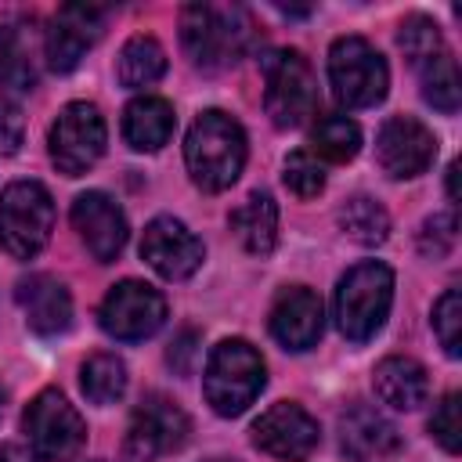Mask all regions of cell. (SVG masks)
I'll return each instance as SVG.
<instances>
[{
  "instance_id": "ac0fdd59",
  "label": "cell",
  "mask_w": 462,
  "mask_h": 462,
  "mask_svg": "<svg viewBox=\"0 0 462 462\" xmlns=\"http://www.w3.org/2000/svg\"><path fill=\"white\" fill-rule=\"evenodd\" d=\"M321 300L307 285H289L271 307V336L285 350H310L321 336Z\"/></svg>"
},
{
  "instance_id": "7a4b0ae2",
  "label": "cell",
  "mask_w": 462,
  "mask_h": 462,
  "mask_svg": "<svg viewBox=\"0 0 462 462\" xmlns=\"http://www.w3.org/2000/svg\"><path fill=\"white\" fill-rule=\"evenodd\" d=\"M253 29L242 7L217 4H188L180 11V43L199 69H224L242 58Z\"/></svg>"
},
{
  "instance_id": "1f68e13d",
  "label": "cell",
  "mask_w": 462,
  "mask_h": 462,
  "mask_svg": "<svg viewBox=\"0 0 462 462\" xmlns=\"http://www.w3.org/2000/svg\"><path fill=\"white\" fill-rule=\"evenodd\" d=\"M458 393H448L437 408H433V419H430V433L437 437V444L455 455L462 448V415H458Z\"/></svg>"
},
{
  "instance_id": "d4e9b609",
  "label": "cell",
  "mask_w": 462,
  "mask_h": 462,
  "mask_svg": "<svg viewBox=\"0 0 462 462\" xmlns=\"http://www.w3.org/2000/svg\"><path fill=\"white\" fill-rule=\"evenodd\" d=\"M79 386L90 404H112L126 390V365L116 354H94L79 368Z\"/></svg>"
},
{
  "instance_id": "e0dca14e",
  "label": "cell",
  "mask_w": 462,
  "mask_h": 462,
  "mask_svg": "<svg viewBox=\"0 0 462 462\" xmlns=\"http://www.w3.org/2000/svg\"><path fill=\"white\" fill-rule=\"evenodd\" d=\"M72 227L79 231V238L90 249V256L101 260V263L116 260L123 253V245H126V217L116 206V199L105 195V191L76 195V202H72Z\"/></svg>"
},
{
  "instance_id": "3957f363",
  "label": "cell",
  "mask_w": 462,
  "mask_h": 462,
  "mask_svg": "<svg viewBox=\"0 0 462 462\" xmlns=\"http://www.w3.org/2000/svg\"><path fill=\"white\" fill-rule=\"evenodd\" d=\"M393 303V271L379 260H365L350 267L336 285V325L346 339H372L390 314Z\"/></svg>"
},
{
  "instance_id": "836d02e7",
  "label": "cell",
  "mask_w": 462,
  "mask_h": 462,
  "mask_svg": "<svg viewBox=\"0 0 462 462\" xmlns=\"http://www.w3.org/2000/svg\"><path fill=\"white\" fill-rule=\"evenodd\" d=\"M22 137H25V123H22V112H18L14 105L0 101V152H4V155L18 152Z\"/></svg>"
},
{
  "instance_id": "4dcf8cb0",
  "label": "cell",
  "mask_w": 462,
  "mask_h": 462,
  "mask_svg": "<svg viewBox=\"0 0 462 462\" xmlns=\"http://www.w3.org/2000/svg\"><path fill=\"white\" fill-rule=\"evenodd\" d=\"M285 188L296 199H314L325 188V170L318 166V159L310 152H289L285 155Z\"/></svg>"
},
{
  "instance_id": "484cf974",
  "label": "cell",
  "mask_w": 462,
  "mask_h": 462,
  "mask_svg": "<svg viewBox=\"0 0 462 462\" xmlns=\"http://www.w3.org/2000/svg\"><path fill=\"white\" fill-rule=\"evenodd\" d=\"M314 152L328 162H350L361 152V126L346 116H321L310 130Z\"/></svg>"
},
{
  "instance_id": "d590c367",
  "label": "cell",
  "mask_w": 462,
  "mask_h": 462,
  "mask_svg": "<svg viewBox=\"0 0 462 462\" xmlns=\"http://www.w3.org/2000/svg\"><path fill=\"white\" fill-rule=\"evenodd\" d=\"M0 462H40V455L22 448V444H4L0 448Z\"/></svg>"
},
{
  "instance_id": "5bb4252c",
  "label": "cell",
  "mask_w": 462,
  "mask_h": 462,
  "mask_svg": "<svg viewBox=\"0 0 462 462\" xmlns=\"http://www.w3.org/2000/svg\"><path fill=\"white\" fill-rule=\"evenodd\" d=\"M141 256L166 282H184L202 267V242L173 217H155L141 235Z\"/></svg>"
},
{
  "instance_id": "52a82bcc",
  "label": "cell",
  "mask_w": 462,
  "mask_h": 462,
  "mask_svg": "<svg viewBox=\"0 0 462 462\" xmlns=\"http://www.w3.org/2000/svg\"><path fill=\"white\" fill-rule=\"evenodd\" d=\"M263 105L274 126L289 130L314 116L318 83L300 51H271L263 58Z\"/></svg>"
},
{
  "instance_id": "cb8c5ba5",
  "label": "cell",
  "mask_w": 462,
  "mask_h": 462,
  "mask_svg": "<svg viewBox=\"0 0 462 462\" xmlns=\"http://www.w3.org/2000/svg\"><path fill=\"white\" fill-rule=\"evenodd\" d=\"M339 227L357 245H383L386 235H390V217H386V209L375 199L354 195V199H346L339 206Z\"/></svg>"
},
{
  "instance_id": "ba28073f",
  "label": "cell",
  "mask_w": 462,
  "mask_h": 462,
  "mask_svg": "<svg viewBox=\"0 0 462 462\" xmlns=\"http://www.w3.org/2000/svg\"><path fill=\"white\" fill-rule=\"evenodd\" d=\"M22 426L32 451L47 462H69L87 440V426L61 390H40L22 415Z\"/></svg>"
},
{
  "instance_id": "8fae6325",
  "label": "cell",
  "mask_w": 462,
  "mask_h": 462,
  "mask_svg": "<svg viewBox=\"0 0 462 462\" xmlns=\"http://www.w3.org/2000/svg\"><path fill=\"white\" fill-rule=\"evenodd\" d=\"M97 318H101V328L112 339H123V343L148 339L166 321V300H162L159 289H152L137 278H126V282L108 289Z\"/></svg>"
},
{
  "instance_id": "7402d4cb",
  "label": "cell",
  "mask_w": 462,
  "mask_h": 462,
  "mask_svg": "<svg viewBox=\"0 0 462 462\" xmlns=\"http://www.w3.org/2000/svg\"><path fill=\"white\" fill-rule=\"evenodd\" d=\"M231 231L238 235V242L256 253L267 256L278 242V206L267 191H253L235 213H231Z\"/></svg>"
},
{
  "instance_id": "f1b7e54d",
  "label": "cell",
  "mask_w": 462,
  "mask_h": 462,
  "mask_svg": "<svg viewBox=\"0 0 462 462\" xmlns=\"http://www.w3.org/2000/svg\"><path fill=\"white\" fill-rule=\"evenodd\" d=\"M397 47L404 51V58H408L415 69H422L430 58H437V54L444 51V40H440V29H437L433 18L411 14V18H404L401 29H397Z\"/></svg>"
},
{
  "instance_id": "83f0119b",
  "label": "cell",
  "mask_w": 462,
  "mask_h": 462,
  "mask_svg": "<svg viewBox=\"0 0 462 462\" xmlns=\"http://www.w3.org/2000/svg\"><path fill=\"white\" fill-rule=\"evenodd\" d=\"M458 90H462V83H458V65H455V58H451L448 51H440L437 58H430V61L422 65V97H426L433 108L455 112V108H458Z\"/></svg>"
},
{
  "instance_id": "f546056e",
  "label": "cell",
  "mask_w": 462,
  "mask_h": 462,
  "mask_svg": "<svg viewBox=\"0 0 462 462\" xmlns=\"http://www.w3.org/2000/svg\"><path fill=\"white\" fill-rule=\"evenodd\" d=\"M433 332L448 357L462 354V296L458 289H448L433 307Z\"/></svg>"
},
{
  "instance_id": "5b68a950",
  "label": "cell",
  "mask_w": 462,
  "mask_h": 462,
  "mask_svg": "<svg viewBox=\"0 0 462 462\" xmlns=\"http://www.w3.org/2000/svg\"><path fill=\"white\" fill-rule=\"evenodd\" d=\"M54 231V202L40 180H14L0 195V249L14 260L36 256Z\"/></svg>"
},
{
  "instance_id": "6da1fadb",
  "label": "cell",
  "mask_w": 462,
  "mask_h": 462,
  "mask_svg": "<svg viewBox=\"0 0 462 462\" xmlns=\"http://www.w3.org/2000/svg\"><path fill=\"white\" fill-rule=\"evenodd\" d=\"M184 162H188L191 180L202 191L231 188L238 180L242 166H245V134H242V126L220 108L202 112L191 123L188 137H184Z\"/></svg>"
},
{
  "instance_id": "44dd1931",
  "label": "cell",
  "mask_w": 462,
  "mask_h": 462,
  "mask_svg": "<svg viewBox=\"0 0 462 462\" xmlns=\"http://www.w3.org/2000/svg\"><path fill=\"white\" fill-rule=\"evenodd\" d=\"M173 134V105L166 97H134L123 112V137L134 152H155Z\"/></svg>"
},
{
  "instance_id": "74e56055",
  "label": "cell",
  "mask_w": 462,
  "mask_h": 462,
  "mask_svg": "<svg viewBox=\"0 0 462 462\" xmlns=\"http://www.w3.org/2000/svg\"><path fill=\"white\" fill-rule=\"evenodd\" d=\"M0 411H4V390H0Z\"/></svg>"
},
{
  "instance_id": "7c38bea8",
  "label": "cell",
  "mask_w": 462,
  "mask_h": 462,
  "mask_svg": "<svg viewBox=\"0 0 462 462\" xmlns=\"http://www.w3.org/2000/svg\"><path fill=\"white\" fill-rule=\"evenodd\" d=\"M318 440L321 433L314 415L296 401H278L253 422V444L285 462H303L318 448Z\"/></svg>"
},
{
  "instance_id": "9c48e42d",
  "label": "cell",
  "mask_w": 462,
  "mask_h": 462,
  "mask_svg": "<svg viewBox=\"0 0 462 462\" xmlns=\"http://www.w3.org/2000/svg\"><path fill=\"white\" fill-rule=\"evenodd\" d=\"M47 148H51L54 166L65 177L87 173L101 159V152H105V119H101L97 105H90V101L65 105L58 112V119L51 123Z\"/></svg>"
},
{
  "instance_id": "9a60e30c",
  "label": "cell",
  "mask_w": 462,
  "mask_h": 462,
  "mask_svg": "<svg viewBox=\"0 0 462 462\" xmlns=\"http://www.w3.org/2000/svg\"><path fill=\"white\" fill-rule=\"evenodd\" d=\"M101 25H105V11L101 7H90V4H65L51 25H47V36H43V54H47V65L54 72H72L79 65V58L87 54V47L101 36Z\"/></svg>"
},
{
  "instance_id": "d6986e66",
  "label": "cell",
  "mask_w": 462,
  "mask_h": 462,
  "mask_svg": "<svg viewBox=\"0 0 462 462\" xmlns=\"http://www.w3.org/2000/svg\"><path fill=\"white\" fill-rule=\"evenodd\" d=\"M14 300L25 314V325L36 336H58L72 325V296L51 274H29L18 282Z\"/></svg>"
},
{
  "instance_id": "277c9868",
  "label": "cell",
  "mask_w": 462,
  "mask_h": 462,
  "mask_svg": "<svg viewBox=\"0 0 462 462\" xmlns=\"http://www.w3.org/2000/svg\"><path fill=\"white\" fill-rule=\"evenodd\" d=\"M263 357L256 346H249L245 339H224L213 346L206 372H202V386H206V401L213 404L217 415H242L256 393L263 390Z\"/></svg>"
},
{
  "instance_id": "8d00e7d4",
  "label": "cell",
  "mask_w": 462,
  "mask_h": 462,
  "mask_svg": "<svg viewBox=\"0 0 462 462\" xmlns=\"http://www.w3.org/2000/svg\"><path fill=\"white\" fill-rule=\"evenodd\" d=\"M455 177H458V162L448 166V195H451V199H458V184H455Z\"/></svg>"
},
{
  "instance_id": "f35d334b",
  "label": "cell",
  "mask_w": 462,
  "mask_h": 462,
  "mask_svg": "<svg viewBox=\"0 0 462 462\" xmlns=\"http://www.w3.org/2000/svg\"><path fill=\"white\" fill-rule=\"evenodd\" d=\"M206 462H227V458H206Z\"/></svg>"
},
{
  "instance_id": "4316f807",
  "label": "cell",
  "mask_w": 462,
  "mask_h": 462,
  "mask_svg": "<svg viewBox=\"0 0 462 462\" xmlns=\"http://www.w3.org/2000/svg\"><path fill=\"white\" fill-rule=\"evenodd\" d=\"M36 69L29 47L14 25H0V87L7 90H32Z\"/></svg>"
},
{
  "instance_id": "d6a6232c",
  "label": "cell",
  "mask_w": 462,
  "mask_h": 462,
  "mask_svg": "<svg viewBox=\"0 0 462 462\" xmlns=\"http://www.w3.org/2000/svg\"><path fill=\"white\" fill-rule=\"evenodd\" d=\"M451 245H455V217H451V213H433V217L422 224V231H419V249H422V256L440 260V256L451 253Z\"/></svg>"
},
{
  "instance_id": "603a6c76",
  "label": "cell",
  "mask_w": 462,
  "mask_h": 462,
  "mask_svg": "<svg viewBox=\"0 0 462 462\" xmlns=\"http://www.w3.org/2000/svg\"><path fill=\"white\" fill-rule=\"evenodd\" d=\"M166 72V51L159 47V40L152 36H130L116 58V76L123 87L130 90H141V87H152L155 79H162Z\"/></svg>"
},
{
  "instance_id": "8992f818",
  "label": "cell",
  "mask_w": 462,
  "mask_h": 462,
  "mask_svg": "<svg viewBox=\"0 0 462 462\" xmlns=\"http://www.w3.org/2000/svg\"><path fill=\"white\" fill-rule=\"evenodd\" d=\"M328 83L339 105L346 108H372L386 97L390 69L383 54L361 36H339L328 47Z\"/></svg>"
},
{
  "instance_id": "ffe728a7",
  "label": "cell",
  "mask_w": 462,
  "mask_h": 462,
  "mask_svg": "<svg viewBox=\"0 0 462 462\" xmlns=\"http://www.w3.org/2000/svg\"><path fill=\"white\" fill-rule=\"evenodd\" d=\"M372 386H375V397L383 404L397 408V411H415L430 397V375H426V368L415 357H401V354L383 357L375 365Z\"/></svg>"
},
{
  "instance_id": "e575fe53",
  "label": "cell",
  "mask_w": 462,
  "mask_h": 462,
  "mask_svg": "<svg viewBox=\"0 0 462 462\" xmlns=\"http://www.w3.org/2000/svg\"><path fill=\"white\" fill-rule=\"evenodd\" d=\"M191 361H195V332H184V336L173 343V350H170V365H173L180 375H188V372H191Z\"/></svg>"
},
{
  "instance_id": "2e32d148",
  "label": "cell",
  "mask_w": 462,
  "mask_h": 462,
  "mask_svg": "<svg viewBox=\"0 0 462 462\" xmlns=\"http://www.w3.org/2000/svg\"><path fill=\"white\" fill-rule=\"evenodd\" d=\"M339 444L350 462H393L401 451V433L383 411L354 401L339 415Z\"/></svg>"
},
{
  "instance_id": "30bf717a",
  "label": "cell",
  "mask_w": 462,
  "mask_h": 462,
  "mask_svg": "<svg viewBox=\"0 0 462 462\" xmlns=\"http://www.w3.org/2000/svg\"><path fill=\"white\" fill-rule=\"evenodd\" d=\"M191 433L188 415L180 411V404H173L162 393H148L130 419L126 440H123V458L126 462H155L166 451L184 448Z\"/></svg>"
},
{
  "instance_id": "4fadbf2b",
  "label": "cell",
  "mask_w": 462,
  "mask_h": 462,
  "mask_svg": "<svg viewBox=\"0 0 462 462\" xmlns=\"http://www.w3.org/2000/svg\"><path fill=\"white\" fill-rule=\"evenodd\" d=\"M375 159H379L383 173L393 177V180L419 177L437 159V137L419 119L393 116V119L383 123V130L375 137Z\"/></svg>"
}]
</instances>
